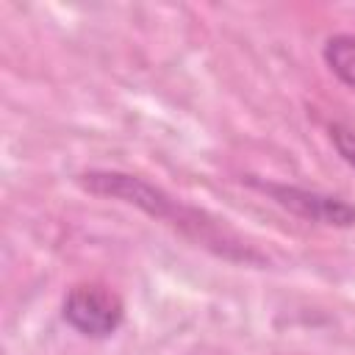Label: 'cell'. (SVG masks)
<instances>
[{
	"label": "cell",
	"mask_w": 355,
	"mask_h": 355,
	"mask_svg": "<svg viewBox=\"0 0 355 355\" xmlns=\"http://www.w3.org/2000/svg\"><path fill=\"white\" fill-rule=\"evenodd\" d=\"M78 183L97 194V197H111V200H122L128 205H136L141 208L147 216H155V219H164L169 222L172 227H178L180 233L186 236H194L200 244L205 247H214L219 255L225 258H239V261H250L247 255L236 252V241L227 239L225 233L216 230L214 222L205 219V214L178 202L175 197H169L164 189L147 183L144 178H136V175H128V172H111V169H92V172H83L78 178Z\"/></svg>",
	"instance_id": "1"
},
{
	"label": "cell",
	"mask_w": 355,
	"mask_h": 355,
	"mask_svg": "<svg viewBox=\"0 0 355 355\" xmlns=\"http://www.w3.org/2000/svg\"><path fill=\"white\" fill-rule=\"evenodd\" d=\"M64 322L78 330L80 336L89 338H108L119 330L122 319H125V308L122 300L100 286V283H80L72 286L69 294L64 297Z\"/></svg>",
	"instance_id": "2"
},
{
	"label": "cell",
	"mask_w": 355,
	"mask_h": 355,
	"mask_svg": "<svg viewBox=\"0 0 355 355\" xmlns=\"http://www.w3.org/2000/svg\"><path fill=\"white\" fill-rule=\"evenodd\" d=\"M252 186L261 189L263 194H269L277 205H283L286 211H291L300 219H308V222H316V225H330V227L355 225V205L341 200V197L300 189V186H286V183L252 180Z\"/></svg>",
	"instance_id": "3"
},
{
	"label": "cell",
	"mask_w": 355,
	"mask_h": 355,
	"mask_svg": "<svg viewBox=\"0 0 355 355\" xmlns=\"http://www.w3.org/2000/svg\"><path fill=\"white\" fill-rule=\"evenodd\" d=\"M324 64L349 89H355V36L336 33L324 42Z\"/></svg>",
	"instance_id": "4"
},
{
	"label": "cell",
	"mask_w": 355,
	"mask_h": 355,
	"mask_svg": "<svg viewBox=\"0 0 355 355\" xmlns=\"http://www.w3.org/2000/svg\"><path fill=\"white\" fill-rule=\"evenodd\" d=\"M330 141L338 150V155L355 169V130L347 125H330Z\"/></svg>",
	"instance_id": "5"
}]
</instances>
